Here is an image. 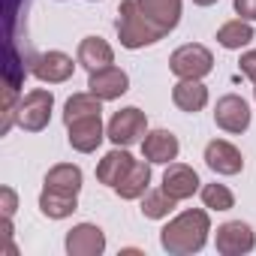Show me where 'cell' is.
Returning <instances> with one entry per match:
<instances>
[{"instance_id": "obj_1", "label": "cell", "mask_w": 256, "mask_h": 256, "mask_svg": "<svg viewBox=\"0 0 256 256\" xmlns=\"http://www.w3.org/2000/svg\"><path fill=\"white\" fill-rule=\"evenodd\" d=\"M208 232H211L208 214L202 208H190L160 229V244L172 256H187V253H199L205 247Z\"/></svg>"}, {"instance_id": "obj_2", "label": "cell", "mask_w": 256, "mask_h": 256, "mask_svg": "<svg viewBox=\"0 0 256 256\" xmlns=\"http://www.w3.org/2000/svg\"><path fill=\"white\" fill-rule=\"evenodd\" d=\"M166 34L142 12L139 0H120L118 6V40L124 48H145L160 42Z\"/></svg>"}, {"instance_id": "obj_3", "label": "cell", "mask_w": 256, "mask_h": 256, "mask_svg": "<svg viewBox=\"0 0 256 256\" xmlns=\"http://www.w3.org/2000/svg\"><path fill=\"white\" fill-rule=\"evenodd\" d=\"M106 136L118 148H130V145L142 142L148 136V118H145V112L136 108V106H126V108L114 112L112 120H108V126H106Z\"/></svg>"}, {"instance_id": "obj_4", "label": "cell", "mask_w": 256, "mask_h": 256, "mask_svg": "<svg viewBox=\"0 0 256 256\" xmlns=\"http://www.w3.org/2000/svg\"><path fill=\"white\" fill-rule=\"evenodd\" d=\"M52 108H54V96H52V90L36 88V90H30V94L22 96L16 120H18L22 130H28V133H40V130H46L48 120H52Z\"/></svg>"}, {"instance_id": "obj_5", "label": "cell", "mask_w": 256, "mask_h": 256, "mask_svg": "<svg viewBox=\"0 0 256 256\" xmlns=\"http://www.w3.org/2000/svg\"><path fill=\"white\" fill-rule=\"evenodd\" d=\"M169 70L178 78H205L214 70V54L205 46H199V42H187V46H181V48L172 52Z\"/></svg>"}, {"instance_id": "obj_6", "label": "cell", "mask_w": 256, "mask_h": 256, "mask_svg": "<svg viewBox=\"0 0 256 256\" xmlns=\"http://www.w3.org/2000/svg\"><path fill=\"white\" fill-rule=\"evenodd\" d=\"M66 139H70V145H72L78 154H90V151H96L100 142L106 139L100 112H94V114H82V118L70 120V124H66Z\"/></svg>"}, {"instance_id": "obj_7", "label": "cell", "mask_w": 256, "mask_h": 256, "mask_svg": "<svg viewBox=\"0 0 256 256\" xmlns=\"http://www.w3.org/2000/svg\"><path fill=\"white\" fill-rule=\"evenodd\" d=\"M214 124L226 133H244L250 126V106L238 94H226L214 106Z\"/></svg>"}, {"instance_id": "obj_8", "label": "cell", "mask_w": 256, "mask_h": 256, "mask_svg": "<svg viewBox=\"0 0 256 256\" xmlns=\"http://www.w3.org/2000/svg\"><path fill=\"white\" fill-rule=\"evenodd\" d=\"M256 247V235L247 223L241 220H229L217 229V253L223 256H241V253H250Z\"/></svg>"}, {"instance_id": "obj_9", "label": "cell", "mask_w": 256, "mask_h": 256, "mask_svg": "<svg viewBox=\"0 0 256 256\" xmlns=\"http://www.w3.org/2000/svg\"><path fill=\"white\" fill-rule=\"evenodd\" d=\"M126 88H130V76H126L124 70H118V66H102V70H94L88 76V90L94 96H100L102 102L124 96Z\"/></svg>"}, {"instance_id": "obj_10", "label": "cell", "mask_w": 256, "mask_h": 256, "mask_svg": "<svg viewBox=\"0 0 256 256\" xmlns=\"http://www.w3.org/2000/svg\"><path fill=\"white\" fill-rule=\"evenodd\" d=\"M72 70H76V64H72V58L64 54V52H46V54H36V58L30 60V72H34L40 82H48V84L66 82V78L72 76Z\"/></svg>"}, {"instance_id": "obj_11", "label": "cell", "mask_w": 256, "mask_h": 256, "mask_svg": "<svg viewBox=\"0 0 256 256\" xmlns=\"http://www.w3.org/2000/svg\"><path fill=\"white\" fill-rule=\"evenodd\" d=\"M106 250V235L94 223H78L66 232V253L70 256H100Z\"/></svg>"}, {"instance_id": "obj_12", "label": "cell", "mask_w": 256, "mask_h": 256, "mask_svg": "<svg viewBox=\"0 0 256 256\" xmlns=\"http://www.w3.org/2000/svg\"><path fill=\"white\" fill-rule=\"evenodd\" d=\"M205 163H208V169H214L217 175H238V172L244 169L241 151H238L232 142H226V139H214V142L205 145Z\"/></svg>"}, {"instance_id": "obj_13", "label": "cell", "mask_w": 256, "mask_h": 256, "mask_svg": "<svg viewBox=\"0 0 256 256\" xmlns=\"http://www.w3.org/2000/svg\"><path fill=\"white\" fill-rule=\"evenodd\" d=\"M163 190H166L175 202L190 199V196L199 190V175H196V169H190V166H184V163H169L166 172H163Z\"/></svg>"}, {"instance_id": "obj_14", "label": "cell", "mask_w": 256, "mask_h": 256, "mask_svg": "<svg viewBox=\"0 0 256 256\" xmlns=\"http://www.w3.org/2000/svg\"><path fill=\"white\" fill-rule=\"evenodd\" d=\"M133 166H136V160H133L130 154L120 151V148H114V151H108V154L100 160V166H96V181L114 190L126 175H130Z\"/></svg>"}, {"instance_id": "obj_15", "label": "cell", "mask_w": 256, "mask_h": 256, "mask_svg": "<svg viewBox=\"0 0 256 256\" xmlns=\"http://www.w3.org/2000/svg\"><path fill=\"white\" fill-rule=\"evenodd\" d=\"M178 151H181V145H178L175 133H169V130H154L142 139V154L148 163H166L169 166L178 157Z\"/></svg>"}, {"instance_id": "obj_16", "label": "cell", "mask_w": 256, "mask_h": 256, "mask_svg": "<svg viewBox=\"0 0 256 256\" xmlns=\"http://www.w3.org/2000/svg\"><path fill=\"white\" fill-rule=\"evenodd\" d=\"M172 102L187 112V114H196L208 106V88L202 84V78H181L175 88H172Z\"/></svg>"}, {"instance_id": "obj_17", "label": "cell", "mask_w": 256, "mask_h": 256, "mask_svg": "<svg viewBox=\"0 0 256 256\" xmlns=\"http://www.w3.org/2000/svg\"><path fill=\"white\" fill-rule=\"evenodd\" d=\"M139 6L163 34H172L181 22V0H139Z\"/></svg>"}, {"instance_id": "obj_18", "label": "cell", "mask_w": 256, "mask_h": 256, "mask_svg": "<svg viewBox=\"0 0 256 256\" xmlns=\"http://www.w3.org/2000/svg\"><path fill=\"white\" fill-rule=\"evenodd\" d=\"M42 190L60 193V196H78V190H82V169L72 166V163L52 166L48 175H46V187Z\"/></svg>"}, {"instance_id": "obj_19", "label": "cell", "mask_w": 256, "mask_h": 256, "mask_svg": "<svg viewBox=\"0 0 256 256\" xmlns=\"http://www.w3.org/2000/svg\"><path fill=\"white\" fill-rule=\"evenodd\" d=\"M112 60H114V52H112V46L102 36H84L78 42V64L88 72L102 70V66H112Z\"/></svg>"}, {"instance_id": "obj_20", "label": "cell", "mask_w": 256, "mask_h": 256, "mask_svg": "<svg viewBox=\"0 0 256 256\" xmlns=\"http://www.w3.org/2000/svg\"><path fill=\"white\" fill-rule=\"evenodd\" d=\"M148 184H151V163L136 160V166L130 169V175H126V178L114 187V193H118L120 199H142V196L148 193Z\"/></svg>"}, {"instance_id": "obj_21", "label": "cell", "mask_w": 256, "mask_h": 256, "mask_svg": "<svg viewBox=\"0 0 256 256\" xmlns=\"http://www.w3.org/2000/svg\"><path fill=\"white\" fill-rule=\"evenodd\" d=\"M217 42H220L223 48H229V52H238V48L250 46V42H253V28H250V22H247V18H232V22H226V24L217 30Z\"/></svg>"}, {"instance_id": "obj_22", "label": "cell", "mask_w": 256, "mask_h": 256, "mask_svg": "<svg viewBox=\"0 0 256 256\" xmlns=\"http://www.w3.org/2000/svg\"><path fill=\"white\" fill-rule=\"evenodd\" d=\"M76 208H78V196H60V193H52V190L40 193V211L46 217H52V220L70 217Z\"/></svg>"}, {"instance_id": "obj_23", "label": "cell", "mask_w": 256, "mask_h": 256, "mask_svg": "<svg viewBox=\"0 0 256 256\" xmlns=\"http://www.w3.org/2000/svg\"><path fill=\"white\" fill-rule=\"evenodd\" d=\"M94 112H102V100L100 96H94L90 90L88 94H72L66 100V106H64V124H70V120H76L82 114H94Z\"/></svg>"}, {"instance_id": "obj_24", "label": "cell", "mask_w": 256, "mask_h": 256, "mask_svg": "<svg viewBox=\"0 0 256 256\" xmlns=\"http://www.w3.org/2000/svg\"><path fill=\"white\" fill-rule=\"evenodd\" d=\"M172 208H175V199H172L163 187L145 193V199H142V214H145L148 220H163V217L172 214Z\"/></svg>"}, {"instance_id": "obj_25", "label": "cell", "mask_w": 256, "mask_h": 256, "mask_svg": "<svg viewBox=\"0 0 256 256\" xmlns=\"http://www.w3.org/2000/svg\"><path fill=\"white\" fill-rule=\"evenodd\" d=\"M202 202H205V208H211V211H229V208L235 205V196H232V190L223 187V184H205V187H202Z\"/></svg>"}, {"instance_id": "obj_26", "label": "cell", "mask_w": 256, "mask_h": 256, "mask_svg": "<svg viewBox=\"0 0 256 256\" xmlns=\"http://www.w3.org/2000/svg\"><path fill=\"white\" fill-rule=\"evenodd\" d=\"M238 66H241V72L256 84V48H253V52H244L241 60H238Z\"/></svg>"}, {"instance_id": "obj_27", "label": "cell", "mask_w": 256, "mask_h": 256, "mask_svg": "<svg viewBox=\"0 0 256 256\" xmlns=\"http://www.w3.org/2000/svg\"><path fill=\"white\" fill-rule=\"evenodd\" d=\"M235 4V12L247 22H256V0H232Z\"/></svg>"}, {"instance_id": "obj_28", "label": "cell", "mask_w": 256, "mask_h": 256, "mask_svg": "<svg viewBox=\"0 0 256 256\" xmlns=\"http://www.w3.org/2000/svg\"><path fill=\"white\" fill-rule=\"evenodd\" d=\"M0 202H4V217H12L16 214V190L12 187L0 190Z\"/></svg>"}, {"instance_id": "obj_29", "label": "cell", "mask_w": 256, "mask_h": 256, "mask_svg": "<svg viewBox=\"0 0 256 256\" xmlns=\"http://www.w3.org/2000/svg\"><path fill=\"white\" fill-rule=\"evenodd\" d=\"M193 4H196V6H214L217 0H193Z\"/></svg>"}, {"instance_id": "obj_30", "label": "cell", "mask_w": 256, "mask_h": 256, "mask_svg": "<svg viewBox=\"0 0 256 256\" xmlns=\"http://www.w3.org/2000/svg\"><path fill=\"white\" fill-rule=\"evenodd\" d=\"M253 96H256V88H253Z\"/></svg>"}]
</instances>
